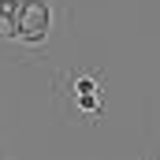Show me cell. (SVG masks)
<instances>
[{"instance_id": "obj_1", "label": "cell", "mask_w": 160, "mask_h": 160, "mask_svg": "<svg viewBox=\"0 0 160 160\" xmlns=\"http://www.w3.org/2000/svg\"><path fill=\"white\" fill-rule=\"evenodd\" d=\"M52 93L56 104L63 108L67 119H82V123H101L108 112L104 101V71L97 67H75V71H60L52 78Z\"/></svg>"}, {"instance_id": "obj_2", "label": "cell", "mask_w": 160, "mask_h": 160, "mask_svg": "<svg viewBox=\"0 0 160 160\" xmlns=\"http://www.w3.org/2000/svg\"><path fill=\"white\" fill-rule=\"evenodd\" d=\"M63 19H67V11L60 8V0H19V22H15V41L11 45L22 56L45 52L56 41Z\"/></svg>"}, {"instance_id": "obj_3", "label": "cell", "mask_w": 160, "mask_h": 160, "mask_svg": "<svg viewBox=\"0 0 160 160\" xmlns=\"http://www.w3.org/2000/svg\"><path fill=\"white\" fill-rule=\"evenodd\" d=\"M15 22H19V0H0V41H15Z\"/></svg>"}, {"instance_id": "obj_4", "label": "cell", "mask_w": 160, "mask_h": 160, "mask_svg": "<svg viewBox=\"0 0 160 160\" xmlns=\"http://www.w3.org/2000/svg\"><path fill=\"white\" fill-rule=\"evenodd\" d=\"M0 160H11V157H8V149H4V145H0Z\"/></svg>"}]
</instances>
